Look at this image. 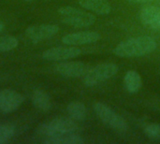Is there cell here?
<instances>
[{"instance_id":"1","label":"cell","mask_w":160,"mask_h":144,"mask_svg":"<svg viewBox=\"0 0 160 144\" xmlns=\"http://www.w3.org/2000/svg\"><path fill=\"white\" fill-rule=\"evenodd\" d=\"M158 47L157 41L148 36L128 38L120 42L113 50L115 55L124 58L141 57L153 52Z\"/></svg>"},{"instance_id":"2","label":"cell","mask_w":160,"mask_h":144,"mask_svg":"<svg viewBox=\"0 0 160 144\" xmlns=\"http://www.w3.org/2000/svg\"><path fill=\"white\" fill-rule=\"evenodd\" d=\"M61 20L64 23L74 27H88L96 22V17L85 10L74 7H63L58 9Z\"/></svg>"},{"instance_id":"3","label":"cell","mask_w":160,"mask_h":144,"mask_svg":"<svg viewBox=\"0 0 160 144\" xmlns=\"http://www.w3.org/2000/svg\"><path fill=\"white\" fill-rule=\"evenodd\" d=\"M119 67L113 63H102L99 64L86 72L82 77V82L85 86L93 87L96 86L117 74Z\"/></svg>"},{"instance_id":"4","label":"cell","mask_w":160,"mask_h":144,"mask_svg":"<svg viewBox=\"0 0 160 144\" xmlns=\"http://www.w3.org/2000/svg\"><path fill=\"white\" fill-rule=\"evenodd\" d=\"M93 108L97 116L107 127L119 132H126L128 130L127 122L106 104L97 102L94 104Z\"/></svg>"},{"instance_id":"5","label":"cell","mask_w":160,"mask_h":144,"mask_svg":"<svg viewBox=\"0 0 160 144\" xmlns=\"http://www.w3.org/2000/svg\"><path fill=\"white\" fill-rule=\"evenodd\" d=\"M78 130V126L73 119L68 118H56L44 125L39 128V132L47 137L56 136L65 133H72Z\"/></svg>"},{"instance_id":"6","label":"cell","mask_w":160,"mask_h":144,"mask_svg":"<svg viewBox=\"0 0 160 144\" xmlns=\"http://www.w3.org/2000/svg\"><path fill=\"white\" fill-rule=\"evenodd\" d=\"M59 31V27L55 24H33L26 28L25 35L33 43H38L55 36Z\"/></svg>"},{"instance_id":"7","label":"cell","mask_w":160,"mask_h":144,"mask_svg":"<svg viewBox=\"0 0 160 144\" xmlns=\"http://www.w3.org/2000/svg\"><path fill=\"white\" fill-rule=\"evenodd\" d=\"M23 100V96L13 89L0 90V111L5 113H10L18 110Z\"/></svg>"},{"instance_id":"8","label":"cell","mask_w":160,"mask_h":144,"mask_svg":"<svg viewBox=\"0 0 160 144\" xmlns=\"http://www.w3.org/2000/svg\"><path fill=\"white\" fill-rule=\"evenodd\" d=\"M81 53L82 51L78 47H54L46 50L42 53V57L47 61L60 62L78 57L79 55H81Z\"/></svg>"},{"instance_id":"9","label":"cell","mask_w":160,"mask_h":144,"mask_svg":"<svg viewBox=\"0 0 160 144\" xmlns=\"http://www.w3.org/2000/svg\"><path fill=\"white\" fill-rule=\"evenodd\" d=\"M89 67L81 61L62 62L55 67V71L65 78H82Z\"/></svg>"},{"instance_id":"10","label":"cell","mask_w":160,"mask_h":144,"mask_svg":"<svg viewBox=\"0 0 160 144\" xmlns=\"http://www.w3.org/2000/svg\"><path fill=\"white\" fill-rule=\"evenodd\" d=\"M101 36L96 31H82L68 34L62 37V42L68 46H81L98 41Z\"/></svg>"},{"instance_id":"11","label":"cell","mask_w":160,"mask_h":144,"mask_svg":"<svg viewBox=\"0 0 160 144\" xmlns=\"http://www.w3.org/2000/svg\"><path fill=\"white\" fill-rule=\"evenodd\" d=\"M140 18L143 24L160 30V8L155 6H148L142 9Z\"/></svg>"},{"instance_id":"12","label":"cell","mask_w":160,"mask_h":144,"mask_svg":"<svg viewBox=\"0 0 160 144\" xmlns=\"http://www.w3.org/2000/svg\"><path fill=\"white\" fill-rule=\"evenodd\" d=\"M81 7L98 15H107L112 10V6L108 0H78Z\"/></svg>"},{"instance_id":"13","label":"cell","mask_w":160,"mask_h":144,"mask_svg":"<svg viewBox=\"0 0 160 144\" xmlns=\"http://www.w3.org/2000/svg\"><path fill=\"white\" fill-rule=\"evenodd\" d=\"M43 142L47 144H82L83 143V140L81 136L72 132L47 137Z\"/></svg>"},{"instance_id":"14","label":"cell","mask_w":160,"mask_h":144,"mask_svg":"<svg viewBox=\"0 0 160 144\" xmlns=\"http://www.w3.org/2000/svg\"><path fill=\"white\" fill-rule=\"evenodd\" d=\"M124 84L128 93L136 94L141 90L142 86V80L141 75L137 71L129 70L125 75Z\"/></svg>"},{"instance_id":"15","label":"cell","mask_w":160,"mask_h":144,"mask_svg":"<svg viewBox=\"0 0 160 144\" xmlns=\"http://www.w3.org/2000/svg\"><path fill=\"white\" fill-rule=\"evenodd\" d=\"M32 102L34 106L42 111L48 112L52 108V101L49 95L43 90H36L32 95Z\"/></svg>"},{"instance_id":"16","label":"cell","mask_w":160,"mask_h":144,"mask_svg":"<svg viewBox=\"0 0 160 144\" xmlns=\"http://www.w3.org/2000/svg\"><path fill=\"white\" fill-rule=\"evenodd\" d=\"M67 112L74 121H83L87 115V110L84 104L79 101L70 102L67 107Z\"/></svg>"},{"instance_id":"17","label":"cell","mask_w":160,"mask_h":144,"mask_svg":"<svg viewBox=\"0 0 160 144\" xmlns=\"http://www.w3.org/2000/svg\"><path fill=\"white\" fill-rule=\"evenodd\" d=\"M19 44L16 37L12 36L0 37V52H9L14 50Z\"/></svg>"},{"instance_id":"18","label":"cell","mask_w":160,"mask_h":144,"mask_svg":"<svg viewBox=\"0 0 160 144\" xmlns=\"http://www.w3.org/2000/svg\"><path fill=\"white\" fill-rule=\"evenodd\" d=\"M15 135V129L10 125H0V144L9 142Z\"/></svg>"},{"instance_id":"19","label":"cell","mask_w":160,"mask_h":144,"mask_svg":"<svg viewBox=\"0 0 160 144\" xmlns=\"http://www.w3.org/2000/svg\"><path fill=\"white\" fill-rule=\"evenodd\" d=\"M144 133L149 139L160 140V126L158 124H150L144 128Z\"/></svg>"},{"instance_id":"20","label":"cell","mask_w":160,"mask_h":144,"mask_svg":"<svg viewBox=\"0 0 160 144\" xmlns=\"http://www.w3.org/2000/svg\"><path fill=\"white\" fill-rule=\"evenodd\" d=\"M127 1L131 2V3H142V4H143V3L152 2V1H154V0H127Z\"/></svg>"},{"instance_id":"21","label":"cell","mask_w":160,"mask_h":144,"mask_svg":"<svg viewBox=\"0 0 160 144\" xmlns=\"http://www.w3.org/2000/svg\"><path fill=\"white\" fill-rule=\"evenodd\" d=\"M4 27H5V25H4V22L0 20V33L4 30Z\"/></svg>"},{"instance_id":"22","label":"cell","mask_w":160,"mask_h":144,"mask_svg":"<svg viewBox=\"0 0 160 144\" xmlns=\"http://www.w3.org/2000/svg\"><path fill=\"white\" fill-rule=\"evenodd\" d=\"M24 1H26V2H33V1H35V0H24Z\"/></svg>"}]
</instances>
